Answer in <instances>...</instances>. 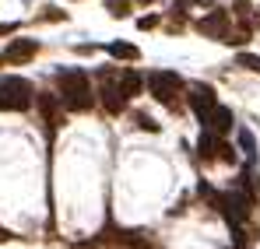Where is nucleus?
I'll return each instance as SVG.
<instances>
[{"mask_svg":"<svg viewBox=\"0 0 260 249\" xmlns=\"http://www.w3.org/2000/svg\"><path fill=\"white\" fill-rule=\"evenodd\" d=\"M137 126H141V130H151V133H158V130H162L151 116H137Z\"/></svg>","mask_w":260,"mask_h":249,"instance_id":"nucleus-18","label":"nucleus"},{"mask_svg":"<svg viewBox=\"0 0 260 249\" xmlns=\"http://www.w3.org/2000/svg\"><path fill=\"white\" fill-rule=\"evenodd\" d=\"M0 113H14V102H11L4 91H0Z\"/></svg>","mask_w":260,"mask_h":249,"instance_id":"nucleus-19","label":"nucleus"},{"mask_svg":"<svg viewBox=\"0 0 260 249\" xmlns=\"http://www.w3.org/2000/svg\"><path fill=\"white\" fill-rule=\"evenodd\" d=\"M109 56H116V60H141V49L130 46V42H113L109 46Z\"/></svg>","mask_w":260,"mask_h":249,"instance_id":"nucleus-11","label":"nucleus"},{"mask_svg":"<svg viewBox=\"0 0 260 249\" xmlns=\"http://www.w3.org/2000/svg\"><path fill=\"white\" fill-rule=\"evenodd\" d=\"M148 88H151V95H155L162 105H173L176 91L183 88V78H179L176 70H151V74H148Z\"/></svg>","mask_w":260,"mask_h":249,"instance_id":"nucleus-3","label":"nucleus"},{"mask_svg":"<svg viewBox=\"0 0 260 249\" xmlns=\"http://www.w3.org/2000/svg\"><path fill=\"white\" fill-rule=\"evenodd\" d=\"M215 204L221 207L225 221L239 228V225L250 218V210H253V190H246V186H236L232 193H221V197L215 193Z\"/></svg>","mask_w":260,"mask_h":249,"instance_id":"nucleus-2","label":"nucleus"},{"mask_svg":"<svg viewBox=\"0 0 260 249\" xmlns=\"http://www.w3.org/2000/svg\"><path fill=\"white\" fill-rule=\"evenodd\" d=\"M215 105H218V95L211 84H193L190 88V109H193V116L201 123H208V116L215 113Z\"/></svg>","mask_w":260,"mask_h":249,"instance_id":"nucleus-5","label":"nucleus"},{"mask_svg":"<svg viewBox=\"0 0 260 249\" xmlns=\"http://www.w3.org/2000/svg\"><path fill=\"white\" fill-rule=\"evenodd\" d=\"M137 28H144V32H148V28H155V18H141V21H137Z\"/></svg>","mask_w":260,"mask_h":249,"instance_id":"nucleus-20","label":"nucleus"},{"mask_svg":"<svg viewBox=\"0 0 260 249\" xmlns=\"http://www.w3.org/2000/svg\"><path fill=\"white\" fill-rule=\"evenodd\" d=\"M106 11L113 18H127L130 14V0H106Z\"/></svg>","mask_w":260,"mask_h":249,"instance_id":"nucleus-13","label":"nucleus"},{"mask_svg":"<svg viewBox=\"0 0 260 249\" xmlns=\"http://www.w3.org/2000/svg\"><path fill=\"white\" fill-rule=\"evenodd\" d=\"M36 49H39L36 39H14L11 46H7V53H4V56H7V63H25V60H32V56H36Z\"/></svg>","mask_w":260,"mask_h":249,"instance_id":"nucleus-8","label":"nucleus"},{"mask_svg":"<svg viewBox=\"0 0 260 249\" xmlns=\"http://www.w3.org/2000/svg\"><path fill=\"white\" fill-rule=\"evenodd\" d=\"M56 88H60V102L74 113L91 109V84H88L85 70H60L56 74Z\"/></svg>","mask_w":260,"mask_h":249,"instance_id":"nucleus-1","label":"nucleus"},{"mask_svg":"<svg viewBox=\"0 0 260 249\" xmlns=\"http://www.w3.org/2000/svg\"><path fill=\"white\" fill-rule=\"evenodd\" d=\"M232 123H236V116H232V109H225V105H215V113L208 116V130L211 133H218V137H225L229 130H232Z\"/></svg>","mask_w":260,"mask_h":249,"instance_id":"nucleus-9","label":"nucleus"},{"mask_svg":"<svg viewBox=\"0 0 260 249\" xmlns=\"http://www.w3.org/2000/svg\"><path fill=\"white\" fill-rule=\"evenodd\" d=\"M0 91L14 102V113H25L32 105V84L25 81V78H4L0 81Z\"/></svg>","mask_w":260,"mask_h":249,"instance_id":"nucleus-6","label":"nucleus"},{"mask_svg":"<svg viewBox=\"0 0 260 249\" xmlns=\"http://www.w3.org/2000/svg\"><path fill=\"white\" fill-rule=\"evenodd\" d=\"M197 28H201L204 35H211V39H225V32H229V11H211V14H204V18L197 21Z\"/></svg>","mask_w":260,"mask_h":249,"instance_id":"nucleus-7","label":"nucleus"},{"mask_svg":"<svg viewBox=\"0 0 260 249\" xmlns=\"http://www.w3.org/2000/svg\"><path fill=\"white\" fill-rule=\"evenodd\" d=\"M239 144H243V151L253 158V151H257V148H253V133H250V130H239Z\"/></svg>","mask_w":260,"mask_h":249,"instance_id":"nucleus-16","label":"nucleus"},{"mask_svg":"<svg viewBox=\"0 0 260 249\" xmlns=\"http://www.w3.org/2000/svg\"><path fill=\"white\" fill-rule=\"evenodd\" d=\"M239 67H246V70H253V74H260V56H253V53H239V60H236Z\"/></svg>","mask_w":260,"mask_h":249,"instance_id":"nucleus-14","label":"nucleus"},{"mask_svg":"<svg viewBox=\"0 0 260 249\" xmlns=\"http://www.w3.org/2000/svg\"><path fill=\"white\" fill-rule=\"evenodd\" d=\"M218 133H211L208 126H204V133H201V140H197V155L204 158V162H211V158H218Z\"/></svg>","mask_w":260,"mask_h":249,"instance_id":"nucleus-10","label":"nucleus"},{"mask_svg":"<svg viewBox=\"0 0 260 249\" xmlns=\"http://www.w3.org/2000/svg\"><path fill=\"white\" fill-rule=\"evenodd\" d=\"M141 4H155V0H141Z\"/></svg>","mask_w":260,"mask_h":249,"instance_id":"nucleus-21","label":"nucleus"},{"mask_svg":"<svg viewBox=\"0 0 260 249\" xmlns=\"http://www.w3.org/2000/svg\"><path fill=\"white\" fill-rule=\"evenodd\" d=\"M99 95H102V105L109 109V113H123L130 102L127 88L120 78H113V74H102V88H99Z\"/></svg>","mask_w":260,"mask_h":249,"instance_id":"nucleus-4","label":"nucleus"},{"mask_svg":"<svg viewBox=\"0 0 260 249\" xmlns=\"http://www.w3.org/2000/svg\"><path fill=\"white\" fill-rule=\"evenodd\" d=\"M218 158H221V162H236V151H232L225 140H218Z\"/></svg>","mask_w":260,"mask_h":249,"instance_id":"nucleus-17","label":"nucleus"},{"mask_svg":"<svg viewBox=\"0 0 260 249\" xmlns=\"http://www.w3.org/2000/svg\"><path fill=\"white\" fill-rule=\"evenodd\" d=\"M120 81H123V88H127V95H137V91H141V74H134V70H123V74H120Z\"/></svg>","mask_w":260,"mask_h":249,"instance_id":"nucleus-12","label":"nucleus"},{"mask_svg":"<svg viewBox=\"0 0 260 249\" xmlns=\"http://www.w3.org/2000/svg\"><path fill=\"white\" fill-rule=\"evenodd\" d=\"M39 105H43L46 120L53 123V120H56V98H53V95H43V98H39Z\"/></svg>","mask_w":260,"mask_h":249,"instance_id":"nucleus-15","label":"nucleus"}]
</instances>
